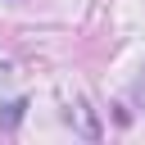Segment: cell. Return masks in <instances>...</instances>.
I'll use <instances>...</instances> for the list:
<instances>
[{"label": "cell", "instance_id": "6da1fadb", "mask_svg": "<svg viewBox=\"0 0 145 145\" xmlns=\"http://www.w3.org/2000/svg\"><path fill=\"white\" fill-rule=\"evenodd\" d=\"M63 122H68L77 136H86V140L100 136V122H95V113L86 109V100H68V104H63Z\"/></svg>", "mask_w": 145, "mask_h": 145}, {"label": "cell", "instance_id": "7a4b0ae2", "mask_svg": "<svg viewBox=\"0 0 145 145\" xmlns=\"http://www.w3.org/2000/svg\"><path fill=\"white\" fill-rule=\"evenodd\" d=\"M23 113H27V100H5V104H0V127L14 131V127L23 122Z\"/></svg>", "mask_w": 145, "mask_h": 145}, {"label": "cell", "instance_id": "3957f363", "mask_svg": "<svg viewBox=\"0 0 145 145\" xmlns=\"http://www.w3.org/2000/svg\"><path fill=\"white\" fill-rule=\"evenodd\" d=\"M131 104H136V109L145 113V72H140V77L131 82Z\"/></svg>", "mask_w": 145, "mask_h": 145}]
</instances>
